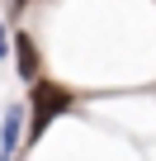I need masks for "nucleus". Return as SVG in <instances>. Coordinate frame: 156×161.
<instances>
[{
    "label": "nucleus",
    "mask_w": 156,
    "mask_h": 161,
    "mask_svg": "<svg viewBox=\"0 0 156 161\" xmlns=\"http://www.w3.org/2000/svg\"><path fill=\"white\" fill-rule=\"evenodd\" d=\"M71 109V90L66 86H52V80H33V128H29V142L47 133L52 119H62Z\"/></svg>",
    "instance_id": "nucleus-1"
},
{
    "label": "nucleus",
    "mask_w": 156,
    "mask_h": 161,
    "mask_svg": "<svg viewBox=\"0 0 156 161\" xmlns=\"http://www.w3.org/2000/svg\"><path fill=\"white\" fill-rule=\"evenodd\" d=\"M19 133H24V109H10L5 123H0V147H5V156L19 147Z\"/></svg>",
    "instance_id": "nucleus-3"
},
{
    "label": "nucleus",
    "mask_w": 156,
    "mask_h": 161,
    "mask_svg": "<svg viewBox=\"0 0 156 161\" xmlns=\"http://www.w3.org/2000/svg\"><path fill=\"white\" fill-rule=\"evenodd\" d=\"M14 5H24V0H14Z\"/></svg>",
    "instance_id": "nucleus-5"
},
{
    "label": "nucleus",
    "mask_w": 156,
    "mask_h": 161,
    "mask_svg": "<svg viewBox=\"0 0 156 161\" xmlns=\"http://www.w3.org/2000/svg\"><path fill=\"white\" fill-rule=\"evenodd\" d=\"M10 52V33H5V24H0V57Z\"/></svg>",
    "instance_id": "nucleus-4"
},
{
    "label": "nucleus",
    "mask_w": 156,
    "mask_h": 161,
    "mask_svg": "<svg viewBox=\"0 0 156 161\" xmlns=\"http://www.w3.org/2000/svg\"><path fill=\"white\" fill-rule=\"evenodd\" d=\"M10 47H14V66H19V76H24V80H38V47H33V38H29V33H14Z\"/></svg>",
    "instance_id": "nucleus-2"
}]
</instances>
